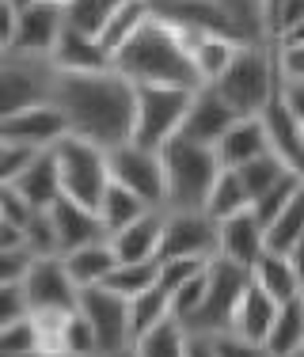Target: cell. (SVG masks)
I'll return each instance as SVG.
<instances>
[{
	"label": "cell",
	"mask_w": 304,
	"mask_h": 357,
	"mask_svg": "<svg viewBox=\"0 0 304 357\" xmlns=\"http://www.w3.org/2000/svg\"><path fill=\"white\" fill-rule=\"evenodd\" d=\"M57 107H61L69 133L103 144L107 152L133 141L137 118V84L114 69L99 73H61L57 80Z\"/></svg>",
	"instance_id": "cell-1"
},
{
	"label": "cell",
	"mask_w": 304,
	"mask_h": 357,
	"mask_svg": "<svg viewBox=\"0 0 304 357\" xmlns=\"http://www.w3.org/2000/svg\"><path fill=\"white\" fill-rule=\"evenodd\" d=\"M114 73H122L133 84H179V88H202L198 65H194L190 42L172 23L149 15V23L137 31L111 61Z\"/></svg>",
	"instance_id": "cell-2"
},
{
	"label": "cell",
	"mask_w": 304,
	"mask_h": 357,
	"mask_svg": "<svg viewBox=\"0 0 304 357\" xmlns=\"http://www.w3.org/2000/svg\"><path fill=\"white\" fill-rule=\"evenodd\" d=\"M156 20L172 23L187 38L194 35H217L236 46L251 42H274L266 27V4L263 0H145Z\"/></svg>",
	"instance_id": "cell-3"
},
{
	"label": "cell",
	"mask_w": 304,
	"mask_h": 357,
	"mask_svg": "<svg viewBox=\"0 0 304 357\" xmlns=\"http://www.w3.org/2000/svg\"><path fill=\"white\" fill-rule=\"evenodd\" d=\"M282 65H278V42H251L236 46L228 69L213 80V88L232 103L236 114H263L282 96Z\"/></svg>",
	"instance_id": "cell-4"
},
{
	"label": "cell",
	"mask_w": 304,
	"mask_h": 357,
	"mask_svg": "<svg viewBox=\"0 0 304 357\" xmlns=\"http://www.w3.org/2000/svg\"><path fill=\"white\" fill-rule=\"evenodd\" d=\"M160 152H164V175H167V206L164 209H172V213H183V209H206L217 175L225 172L217 149L213 144L175 137Z\"/></svg>",
	"instance_id": "cell-5"
},
{
	"label": "cell",
	"mask_w": 304,
	"mask_h": 357,
	"mask_svg": "<svg viewBox=\"0 0 304 357\" xmlns=\"http://www.w3.org/2000/svg\"><path fill=\"white\" fill-rule=\"evenodd\" d=\"M54 160H57V175H61L65 198H73V202H80V206L99 213V202H103L107 186H111V152L88 137L65 133L54 144Z\"/></svg>",
	"instance_id": "cell-6"
},
{
	"label": "cell",
	"mask_w": 304,
	"mask_h": 357,
	"mask_svg": "<svg viewBox=\"0 0 304 357\" xmlns=\"http://www.w3.org/2000/svg\"><path fill=\"white\" fill-rule=\"evenodd\" d=\"M198 88H179V84H137V118H133V144L145 149H164L183 133L190 99Z\"/></svg>",
	"instance_id": "cell-7"
},
{
	"label": "cell",
	"mask_w": 304,
	"mask_h": 357,
	"mask_svg": "<svg viewBox=\"0 0 304 357\" xmlns=\"http://www.w3.org/2000/svg\"><path fill=\"white\" fill-rule=\"evenodd\" d=\"M57 80H61V69L54 57L15 54V50L0 54V114L54 103Z\"/></svg>",
	"instance_id": "cell-8"
},
{
	"label": "cell",
	"mask_w": 304,
	"mask_h": 357,
	"mask_svg": "<svg viewBox=\"0 0 304 357\" xmlns=\"http://www.w3.org/2000/svg\"><path fill=\"white\" fill-rule=\"evenodd\" d=\"M251 285V270L240 266V262H228L217 255L206 270V301L202 308L194 312V319L187 323L190 335L198 338H213V335H225L228 323H232V312L240 304L243 289Z\"/></svg>",
	"instance_id": "cell-9"
},
{
	"label": "cell",
	"mask_w": 304,
	"mask_h": 357,
	"mask_svg": "<svg viewBox=\"0 0 304 357\" xmlns=\"http://www.w3.org/2000/svg\"><path fill=\"white\" fill-rule=\"evenodd\" d=\"M80 316L91 323L99 350L107 354L133 350V312L126 296L111 293L107 285H88L80 289Z\"/></svg>",
	"instance_id": "cell-10"
},
{
	"label": "cell",
	"mask_w": 304,
	"mask_h": 357,
	"mask_svg": "<svg viewBox=\"0 0 304 357\" xmlns=\"http://www.w3.org/2000/svg\"><path fill=\"white\" fill-rule=\"evenodd\" d=\"M221 251V220L209 217L206 209H183L164 220V243L160 259H217Z\"/></svg>",
	"instance_id": "cell-11"
},
{
	"label": "cell",
	"mask_w": 304,
	"mask_h": 357,
	"mask_svg": "<svg viewBox=\"0 0 304 357\" xmlns=\"http://www.w3.org/2000/svg\"><path fill=\"white\" fill-rule=\"evenodd\" d=\"M111 178L130 186L133 194L149 202L152 209L167 206V175H164V152L145 144H118L111 149Z\"/></svg>",
	"instance_id": "cell-12"
},
{
	"label": "cell",
	"mask_w": 304,
	"mask_h": 357,
	"mask_svg": "<svg viewBox=\"0 0 304 357\" xmlns=\"http://www.w3.org/2000/svg\"><path fill=\"white\" fill-rule=\"evenodd\" d=\"M23 293L31 301V316L35 312H76L80 308V285L73 282V274L65 270L61 255H46L35 259L31 274L23 278Z\"/></svg>",
	"instance_id": "cell-13"
},
{
	"label": "cell",
	"mask_w": 304,
	"mask_h": 357,
	"mask_svg": "<svg viewBox=\"0 0 304 357\" xmlns=\"http://www.w3.org/2000/svg\"><path fill=\"white\" fill-rule=\"evenodd\" d=\"M65 27H69V20H65V4L61 0H46V4H31L20 12V27H15V38L8 50H15V54H38V57H54L57 42H61ZM8 50H0V54H8Z\"/></svg>",
	"instance_id": "cell-14"
},
{
	"label": "cell",
	"mask_w": 304,
	"mask_h": 357,
	"mask_svg": "<svg viewBox=\"0 0 304 357\" xmlns=\"http://www.w3.org/2000/svg\"><path fill=\"white\" fill-rule=\"evenodd\" d=\"M236 118H243V114H236L232 103H228L213 84H202V88L194 91V99H190V110H187V122H183L179 137L198 141V144H213L217 149L221 137L236 126Z\"/></svg>",
	"instance_id": "cell-15"
},
{
	"label": "cell",
	"mask_w": 304,
	"mask_h": 357,
	"mask_svg": "<svg viewBox=\"0 0 304 357\" xmlns=\"http://www.w3.org/2000/svg\"><path fill=\"white\" fill-rule=\"evenodd\" d=\"M69 133L61 107L57 103H42V107H27L15 114H0V137L4 141H23L35 149H54L57 141Z\"/></svg>",
	"instance_id": "cell-16"
},
{
	"label": "cell",
	"mask_w": 304,
	"mask_h": 357,
	"mask_svg": "<svg viewBox=\"0 0 304 357\" xmlns=\"http://www.w3.org/2000/svg\"><path fill=\"white\" fill-rule=\"evenodd\" d=\"M217 255L255 270V262L266 255V225L255 217V209H243V213L221 220V251Z\"/></svg>",
	"instance_id": "cell-17"
},
{
	"label": "cell",
	"mask_w": 304,
	"mask_h": 357,
	"mask_svg": "<svg viewBox=\"0 0 304 357\" xmlns=\"http://www.w3.org/2000/svg\"><path fill=\"white\" fill-rule=\"evenodd\" d=\"M164 220H167V209H149L145 217H137L122 232H114L111 243L118 262H156L160 243H164Z\"/></svg>",
	"instance_id": "cell-18"
},
{
	"label": "cell",
	"mask_w": 304,
	"mask_h": 357,
	"mask_svg": "<svg viewBox=\"0 0 304 357\" xmlns=\"http://www.w3.org/2000/svg\"><path fill=\"white\" fill-rule=\"evenodd\" d=\"M278 308H282V304H278L263 285H255V278H251V285L243 289L240 304H236V312H232L228 331L240 335V338H248V342H263L266 346L270 327H274V319H278Z\"/></svg>",
	"instance_id": "cell-19"
},
{
	"label": "cell",
	"mask_w": 304,
	"mask_h": 357,
	"mask_svg": "<svg viewBox=\"0 0 304 357\" xmlns=\"http://www.w3.org/2000/svg\"><path fill=\"white\" fill-rule=\"evenodd\" d=\"M54 228H57V243H61V255L73 251V248H84V243H96V240H107V225L96 209L80 206L73 198H61L54 209Z\"/></svg>",
	"instance_id": "cell-20"
},
{
	"label": "cell",
	"mask_w": 304,
	"mask_h": 357,
	"mask_svg": "<svg viewBox=\"0 0 304 357\" xmlns=\"http://www.w3.org/2000/svg\"><path fill=\"white\" fill-rule=\"evenodd\" d=\"M270 149V133H266V122L263 114H248V118H236V126L221 137L217 144V156H221L225 167H243L251 160L266 156Z\"/></svg>",
	"instance_id": "cell-21"
},
{
	"label": "cell",
	"mask_w": 304,
	"mask_h": 357,
	"mask_svg": "<svg viewBox=\"0 0 304 357\" xmlns=\"http://www.w3.org/2000/svg\"><path fill=\"white\" fill-rule=\"evenodd\" d=\"M263 122H266V133H270V149L293 167V172L304 175V144H301V118L285 107V99L278 96L274 103L263 110Z\"/></svg>",
	"instance_id": "cell-22"
},
{
	"label": "cell",
	"mask_w": 304,
	"mask_h": 357,
	"mask_svg": "<svg viewBox=\"0 0 304 357\" xmlns=\"http://www.w3.org/2000/svg\"><path fill=\"white\" fill-rule=\"evenodd\" d=\"M0 186H15V190H20L35 209H54L57 202L65 198V194H61V175H57L54 149L42 152V156H38L20 178H15V183H0Z\"/></svg>",
	"instance_id": "cell-23"
},
{
	"label": "cell",
	"mask_w": 304,
	"mask_h": 357,
	"mask_svg": "<svg viewBox=\"0 0 304 357\" xmlns=\"http://www.w3.org/2000/svg\"><path fill=\"white\" fill-rule=\"evenodd\" d=\"M61 259H65V270L73 274V282L80 289L103 285L107 278L114 274V266H118V255H114L111 236H107V240H96V243H84V248L65 251Z\"/></svg>",
	"instance_id": "cell-24"
},
{
	"label": "cell",
	"mask_w": 304,
	"mask_h": 357,
	"mask_svg": "<svg viewBox=\"0 0 304 357\" xmlns=\"http://www.w3.org/2000/svg\"><path fill=\"white\" fill-rule=\"evenodd\" d=\"M54 61L61 73H99V69H111V54L103 50V42L84 35V31L65 27L61 42L54 50Z\"/></svg>",
	"instance_id": "cell-25"
},
{
	"label": "cell",
	"mask_w": 304,
	"mask_h": 357,
	"mask_svg": "<svg viewBox=\"0 0 304 357\" xmlns=\"http://www.w3.org/2000/svg\"><path fill=\"white\" fill-rule=\"evenodd\" d=\"M251 278H255V285H263L270 296H274L278 304H289L301 296L304 289V278L297 274V266H293L289 255H278V251H266L263 259L255 262V270H251Z\"/></svg>",
	"instance_id": "cell-26"
},
{
	"label": "cell",
	"mask_w": 304,
	"mask_h": 357,
	"mask_svg": "<svg viewBox=\"0 0 304 357\" xmlns=\"http://www.w3.org/2000/svg\"><path fill=\"white\" fill-rule=\"evenodd\" d=\"M149 209L152 206L141 198V194H133L130 186L114 183V178H111V186H107L103 202H99V217H103V225H107V236L122 232L126 225H133L137 217H145Z\"/></svg>",
	"instance_id": "cell-27"
},
{
	"label": "cell",
	"mask_w": 304,
	"mask_h": 357,
	"mask_svg": "<svg viewBox=\"0 0 304 357\" xmlns=\"http://www.w3.org/2000/svg\"><path fill=\"white\" fill-rule=\"evenodd\" d=\"M266 350L274 357H293L304 350V301L301 296L278 308V319H274L270 338H266Z\"/></svg>",
	"instance_id": "cell-28"
},
{
	"label": "cell",
	"mask_w": 304,
	"mask_h": 357,
	"mask_svg": "<svg viewBox=\"0 0 304 357\" xmlns=\"http://www.w3.org/2000/svg\"><path fill=\"white\" fill-rule=\"evenodd\" d=\"M187 354H190V331L175 316L133 342V357H187Z\"/></svg>",
	"instance_id": "cell-29"
},
{
	"label": "cell",
	"mask_w": 304,
	"mask_h": 357,
	"mask_svg": "<svg viewBox=\"0 0 304 357\" xmlns=\"http://www.w3.org/2000/svg\"><path fill=\"white\" fill-rule=\"evenodd\" d=\"M149 15H152V12H149L145 0H126V4L111 15V20H107V27L99 31V42H103V50L111 54V61H114L118 50H122L126 42H130V38L149 23Z\"/></svg>",
	"instance_id": "cell-30"
},
{
	"label": "cell",
	"mask_w": 304,
	"mask_h": 357,
	"mask_svg": "<svg viewBox=\"0 0 304 357\" xmlns=\"http://www.w3.org/2000/svg\"><path fill=\"white\" fill-rule=\"evenodd\" d=\"M251 206H255V202H251L240 172L225 167V172L217 175V183H213V194H209V202H206V213L217 217V220H228V217L243 213V209H251Z\"/></svg>",
	"instance_id": "cell-31"
},
{
	"label": "cell",
	"mask_w": 304,
	"mask_h": 357,
	"mask_svg": "<svg viewBox=\"0 0 304 357\" xmlns=\"http://www.w3.org/2000/svg\"><path fill=\"white\" fill-rule=\"evenodd\" d=\"M190 42V54H194V65H198V76L202 84H213L217 76L228 69V61L236 57V42L228 38H217V35H194Z\"/></svg>",
	"instance_id": "cell-32"
},
{
	"label": "cell",
	"mask_w": 304,
	"mask_h": 357,
	"mask_svg": "<svg viewBox=\"0 0 304 357\" xmlns=\"http://www.w3.org/2000/svg\"><path fill=\"white\" fill-rule=\"evenodd\" d=\"M301 236H304V190L266 225V251L289 255L293 248H297Z\"/></svg>",
	"instance_id": "cell-33"
},
{
	"label": "cell",
	"mask_w": 304,
	"mask_h": 357,
	"mask_svg": "<svg viewBox=\"0 0 304 357\" xmlns=\"http://www.w3.org/2000/svg\"><path fill=\"white\" fill-rule=\"evenodd\" d=\"M130 312H133V342H137V338L149 335L152 327H160L164 319H172V293L156 282L152 289H145L141 296H133Z\"/></svg>",
	"instance_id": "cell-34"
},
{
	"label": "cell",
	"mask_w": 304,
	"mask_h": 357,
	"mask_svg": "<svg viewBox=\"0 0 304 357\" xmlns=\"http://www.w3.org/2000/svg\"><path fill=\"white\" fill-rule=\"evenodd\" d=\"M61 4H65V20H69L73 31H84V35L99 38L107 20H111L126 0H61Z\"/></svg>",
	"instance_id": "cell-35"
},
{
	"label": "cell",
	"mask_w": 304,
	"mask_h": 357,
	"mask_svg": "<svg viewBox=\"0 0 304 357\" xmlns=\"http://www.w3.org/2000/svg\"><path fill=\"white\" fill-rule=\"evenodd\" d=\"M160 282V259L156 262H118L114 274L107 278V289L118 296H126V301H133V296H141L145 289H152Z\"/></svg>",
	"instance_id": "cell-36"
},
{
	"label": "cell",
	"mask_w": 304,
	"mask_h": 357,
	"mask_svg": "<svg viewBox=\"0 0 304 357\" xmlns=\"http://www.w3.org/2000/svg\"><path fill=\"white\" fill-rule=\"evenodd\" d=\"M232 172H240L243 186H248V194H251V202H255V198H263V194H266L285 172H293V167L285 164L278 152H266V156L251 160V164H243V167H232Z\"/></svg>",
	"instance_id": "cell-37"
},
{
	"label": "cell",
	"mask_w": 304,
	"mask_h": 357,
	"mask_svg": "<svg viewBox=\"0 0 304 357\" xmlns=\"http://www.w3.org/2000/svg\"><path fill=\"white\" fill-rule=\"evenodd\" d=\"M23 354H46L42 350V331H38L35 316L0 327V357H23Z\"/></svg>",
	"instance_id": "cell-38"
},
{
	"label": "cell",
	"mask_w": 304,
	"mask_h": 357,
	"mask_svg": "<svg viewBox=\"0 0 304 357\" xmlns=\"http://www.w3.org/2000/svg\"><path fill=\"white\" fill-rule=\"evenodd\" d=\"M301 190H304V175H301V172H285V175L263 194V198H255V206H251V209H255V217L263 220V225H270V220L282 213V209L289 206V202L297 198Z\"/></svg>",
	"instance_id": "cell-39"
},
{
	"label": "cell",
	"mask_w": 304,
	"mask_h": 357,
	"mask_svg": "<svg viewBox=\"0 0 304 357\" xmlns=\"http://www.w3.org/2000/svg\"><path fill=\"white\" fill-rule=\"evenodd\" d=\"M61 354L65 357H91L99 354V338L91 331V323L80 316V308L65 319V331H61Z\"/></svg>",
	"instance_id": "cell-40"
},
{
	"label": "cell",
	"mask_w": 304,
	"mask_h": 357,
	"mask_svg": "<svg viewBox=\"0 0 304 357\" xmlns=\"http://www.w3.org/2000/svg\"><path fill=\"white\" fill-rule=\"evenodd\" d=\"M42 152H46V149H35V144L4 141V137H0V183H15V178L27 172Z\"/></svg>",
	"instance_id": "cell-41"
},
{
	"label": "cell",
	"mask_w": 304,
	"mask_h": 357,
	"mask_svg": "<svg viewBox=\"0 0 304 357\" xmlns=\"http://www.w3.org/2000/svg\"><path fill=\"white\" fill-rule=\"evenodd\" d=\"M209 270V266H206ZM206 270H202L198 278H190V282H183L179 289L172 293V316L187 327V323L194 319V312L202 308V301H206Z\"/></svg>",
	"instance_id": "cell-42"
},
{
	"label": "cell",
	"mask_w": 304,
	"mask_h": 357,
	"mask_svg": "<svg viewBox=\"0 0 304 357\" xmlns=\"http://www.w3.org/2000/svg\"><path fill=\"white\" fill-rule=\"evenodd\" d=\"M38 213H42V209L31 206L15 186H0V225H12V228H23V232H27V225Z\"/></svg>",
	"instance_id": "cell-43"
},
{
	"label": "cell",
	"mask_w": 304,
	"mask_h": 357,
	"mask_svg": "<svg viewBox=\"0 0 304 357\" xmlns=\"http://www.w3.org/2000/svg\"><path fill=\"white\" fill-rule=\"evenodd\" d=\"M209 262H213V259H209ZM209 262L206 259H160V285H164L167 293H175L183 282L198 278Z\"/></svg>",
	"instance_id": "cell-44"
},
{
	"label": "cell",
	"mask_w": 304,
	"mask_h": 357,
	"mask_svg": "<svg viewBox=\"0 0 304 357\" xmlns=\"http://www.w3.org/2000/svg\"><path fill=\"white\" fill-rule=\"evenodd\" d=\"M35 266V251L31 248H4L0 251V285L8 282H23Z\"/></svg>",
	"instance_id": "cell-45"
},
{
	"label": "cell",
	"mask_w": 304,
	"mask_h": 357,
	"mask_svg": "<svg viewBox=\"0 0 304 357\" xmlns=\"http://www.w3.org/2000/svg\"><path fill=\"white\" fill-rule=\"evenodd\" d=\"M209 342H213V354H217V357H274L263 342H248V338L232 335V331L213 335Z\"/></svg>",
	"instance_id": "cell-46"
},
{
	"label": "cell",
	"mask_w": 304,
	"mask_h": 357,
	"mask_svg": "<svg viewBox=\"0 0 304 357\" xmlns=\"http://www.w3.org/2000/svg\"><path fill=\"white\" fill-rule=\"evenodd\" d=\"M31 316V301L23 293V282H8L0 285V327L15 319H27Z\"/></svg>",
	"instance_id": "cell-47"
},
{
	"label": "cell",
	"mask_w": 304,
	"mask_h": 357,
	"mask_svg": "<svg viewBox=\"0 0 304 357\" xmlns=\"http://www.w3.org/2000/svg\"><path fill=\"white\" fill-rule=\"evenodd\" d=\"M282 80H304V42H278Z\"/></svg>",
	"instance_id": "cell-48"
},
{
	"label": "cell",
	"mask_w": 304,
	"mask_h": 357,
	"mask_svg": "<svg viewBox=\"0 0 304 357\" xmlns=\"http://www.w3.org/2000/svg\"><path fill=\"white\" fill-rule=\"evenodd\" d=\"M282 99H285V107L304 122V80H285L282 84Z\"/></svg>",
	"instance_id": "cell-49"
},
{
	"label": "cell",
	"mask_w": 304,
	"mask_h": 357,
	"mask_svg": "<svg viewBox=\"0 0 304 357\" xmlns=\"http://www.w3.org/2000/svg\"><path fill=\"white\" fill-rule=\"evenodd\" d=\"M187 357H217V354H213V342H209V338L190 335V354H187Z\"/></svg>",
	"instance_id": "cell-50"
},
{
	"label": "cell",
	"mask_w": 304,
	"mask_h": 357,
	"mask_svg": "<svg viewBox=\"0 0 304 357\" xmlns=\"http://www.w3.org/2000/svg\"><path fill=\"white\" fill-rule=\"evenodd\" d=\"M289 259H293V266H297V274L304 278V236H301V240H297V248L289 251Z\"/></svg>",
	"instance_id": "cell-51"
},
{
	"label": "cell",
	"mask_w": 304,
	"mask_h": 357,
	"mask_svg": "<svg viewBox=\"0 0 304 357\" xmlns=\"http://www.w3.org/2000/svg\"><path fill=\"white\" fill-rule=\"evenodd\" d=\"M278 42H304V20H301L297 27L289 31V35H282V38H278Z\"/></svg>",
	"instance_id": "cell-52"
},
{
	"label": "cell",
	"mask_w": 304,
	"mask_h": 357,
	"mask_svg": "<svg viewBox=\"0 0 304 357\" xmlns=\"http://www.w3.org/2000/svg\"><path fill=\"white\" fill-rule=\"evenodd\" d=\"M266 4V27H270V20H274V12H278V4H282V0H263Z\"/></svg>",
	"instance_id": "cell-53"
},
{
	"label": "cell",
	"mask_w": 304,
	"mask_h": 357,
	"mask_svg": "<svg viewBox=\"0 0 304 357\" xmlns=\"http://www.w3.org/2000/svg\"><path fill=\"white\" fill-rule=\"evenodd\" d=\"M8 4H15L23 12V8H31V4H46V0H8Z\"/></svg>",
	"instance_id": "cell-54"
},
{
	"label": "cell",
	"mask_w": 304,
	"mask_h": 357,
	"mask_svg": "<svg viewBox=\"0 0 304 357\" xmlns=\"http://www.w3.org/2000/svg\"><path fill=\"white\" fill-rule=\"evenodd\" d=\"M91 357H133V350H118V354H107V350H99V354H91Z\"/></svg>",
	"instance_id": "cell-55"
},
{
	"label": "cell",
	"mask_w": 304,
	"mask_h": 357,
	"mask_svg": "<svg viewBox=\"0 0 304 357\" xmlns=\"http://www.w3.org/2000/svg\"><path fill=\"white\" fill-rule=\"evenodd\" d=\"M301 144H304V122H301Z\"/></svg>",
	"instance_id": "cell-56"
},
{
	"label": "cell",
	"mask_w": 304,
	"mask_h": 357,
	"mask_svg": "<svg viewBox=\"0 0 304 357\" xmlns=\"http://www.w3.org/2000/svg\"><path fill=\"white\" fill-rule=\"evenodd\" d=\"M293 357H304V350H301V354H293Z\"/></svg>",
	"instance_id": "cell-57"
}]
</instances>
